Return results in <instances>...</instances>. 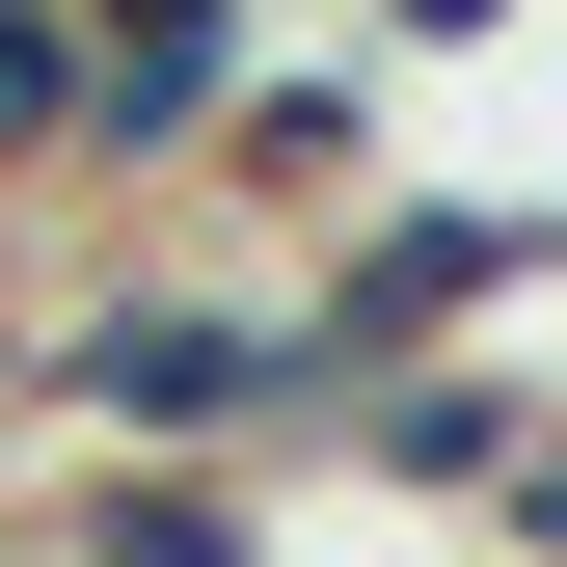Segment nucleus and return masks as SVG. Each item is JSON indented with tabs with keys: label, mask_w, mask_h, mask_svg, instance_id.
Segmentation results:
<instances>
[{
	"label": "nucleus",
	"mask_w": 567,
	"mask_h": 567,
	"mask_svg": "<svg viewBox=\"0 0 567 567\" xmlns=\"http://www.w3.org/2000/svg\"><path fill=\"white\" fill-rule=\"evenodd\" d=\"M379 28H514V0H379Z\"/></svg>",
	"instance_id": "8"
},
{
	"label": "nucleus",
	"mask_w": 567,
	"mask_h": 567,
	"mask_svg": "<svg viewBox=\"0 0 567 567\" xmlns=\"http://www.w3.org/2000/svg\"><path fill=\"white\" fill-rule=\"evenodd\" d=\"M0 567H54V540H0Z\"/></svg>",
	"instance_id": "9"
},
{
	"label": "nucleus",
	"mask_w": 567,
	"mask_h": 567,
	"mask_svg": "<svg viewBox=\"0 0 567 567\" xmlns=\"http://www.w3.org/2000/svg\"><path fill=\"white\" fill-rule=\"evenodd\" d=\"M82 82H109V28L0 0V189H82Z\"/></svg>",
	"instance_id": "6"
},
{
	"label": "nucleus",
	"mask_w": 567,
	"mask_h": 567,
	"mask_svg": "<svg viewBox=\"0 0 567 567\" xmlns=\"http://www.w3.org/2000/svg\"><path fill=\"white\" fill-rule=\"evenodd\" d=\"M540 433H567V405L514 379V351H433V379H351V433H324V460H351V486H405V514H514V460H540Z\"/></svg>",
	"instance_id": "3"
},
{
	"label": "nucleus",
	"mask_w": 567,
	"mask_h": 567,
	"mask_svg": "<svg viewBox=\"0 0 567 567\" xmlns=\"http://www.w3.org/2000/svg\"><path fill=\"white\" fill-rule=\"evenodd\" d=\"M540 270H567V217H460V189H351V217H324V270H298V324L351 351V379H433V351H460V324H514Z\"/></svg>",
	"instance_id": "2"
},
{
	"label": "nucleus",
	"mask_w": 567,
	"mask_h": 567,
	"mask_svg": "<svg viewBox=\"0 0 567 567\" xmlns=\"http://www.w3.org/2000/svg\"><path fill=\"white\" fill-rule=\"evenodd\" d=\"M0 540H54V567H270V514L189 486V460H54V514H0Z\"/></svg>",
	"instance_id": "5"
},
{
	"label": "nucleus",
	"mask_w": 567,
	"mask_h": 567,
	"mask_svg": "<svg viewBox=\"0 0 567 567\" xmlns=\"http://www.w3.org/2000/svg\"><path fill=\"white\" fill-rule=\"evenodd\" d=\"M54 28H217V54H270V0H54Z\"/></svg>",
	"instance_id": "7"
},
{
	"label": "nucleus",
	"mask_w": 567,
	"mask_h": 567,
	"mask_svg": "<svg viewBox=\"0 0 567 567\" xmlns=\"http://www.w3.org/2000/svg\"><path fill=\"white\" fill-rule=\"evenodd\" d=\"M217 189H244V217H351V189H379V82H351V54H244Z\"/></svg>",
	"instance_id": "4"
},
{
	"label": "nucleus",
	"mask_w": 567,
	"mask_h": 567,
	"mask_svg": "<svg viewBox=\"0 0 567 567\" xmlns=\"http://www.w3.org/2000/svg\"><path fill=\"white\" fill-rule=\"evenodd\" d=\"M28 405H54V460H189V486H244V460H324L351 433V351L298 324V270H28Z\"/></svg>",
	"instance_id": "1"
}]
</instances>
